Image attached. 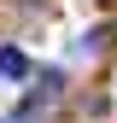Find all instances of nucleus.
<instances>
[{
  "label": "nucleus",
  "instance_id": "1",
  "mask_svg": "<svg viewBox=\"0 0 117 123\" xmlns=\"http://www.w3.org/2000/svg\"><path fill=\"white\" fill-rule=\"evenodd\" d=\"M0 76H6V82H29V59L18 47H0Z\"/></svg>",
  "mask_w": 117,
  "mask_h": 123
}]
</instances>
